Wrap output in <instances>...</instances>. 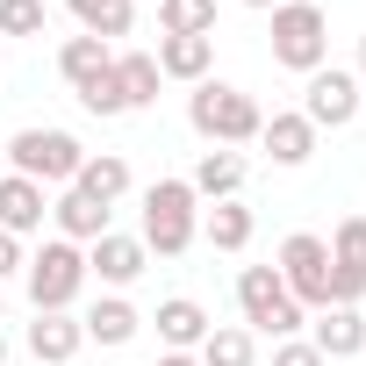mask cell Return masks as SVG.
Returning <instances> with one entry per match:
<instances>
[{
    "mask_svg": "<svg viewBox=\"0 0 366 366\" xmlns=\"http://www.w3.org/2000/svg\"><path fill=\"white\" fill-rule=\"evenodd\" d=\"M137 237L158 259H179V252L202 237V202H194L187 179H158V187H144V230Z\"/></svg>",
    "mask_w": 366,
    "mask_h": 366,
    "instance_id": "obj_1",
    "label": "cell"
},
{
    "mask_svg": "<svg viewBox=\"0 0 366 366\" xmlns=\"http://www.w3.org/2000/svg\"><path fill=\"white\" fill-rule=\"evenodd\" d=\"M187 122H194V137H209V144H223V151H237V144H252L259 137V101L252 94H237V86H223V79H202L194 94H187Z\"/></svg>",
    "mask_w": 366,
    "mask_h": 366,
    "instance_id": "obj_2",
    "label": "cell"
},
{
    "mask_svg": "<svg viewBox=\"0 0 366 366\" xmlns=\"http://www.w3.org/2000/svg\"><path fill=\"white\" fill-rule=\"evenodd\" d=\"M86 165V144L72 129H15L8 137V172L36 179V187H72Z\"/></svg>",
    "mask_w": 366,
    "mask_h": 366,
    "instance_id": "obj_3",
    "label": "cell"
},
{
    "mask_svg": "<svg viewBox=\"0 0 366 366\" xmlns=\"http://www.w3.org/2000/svg\"><path fill=\"white\" fill-rule=\"evenodd\" d=\"M323 58H330V15L316 0H280L273 8V65L309 79V72H323Z\"/></svg>",
    "mask_w": 366,
    "mask_h": 366,
    "instance_id": "obj_4",
    "label": "cell"
},
{
    "mask_svg": "<svg viewBox=\"0 0 366 366\" xmlns=\"http://www.w3.org/2000/svg\"><path fill=\"white\" fill-rule=\"evenodd\" d=\"M237 309H244V330H252V337H273V345L309 323V309L280 287L273 266H244V273H237Z\"/></svg>",
    "mask_w": 366,
    "mask_h": 366,
    "instance_id": "obj_5",
    "label": "cell"
},
{
    "mask_svg": "<svg viewBox=\"0 0 366 366\" xmlns=\"http://www.w3.org/2000/svg\"><path fill=\"white\" fill-rule=\"evenodd\" d=\"M22 280H29V309H72L86 287V252L65 237H44V252H29Z\"/></svg>",
    "mask_w": 366,
    "mask_h": 366,
    "instance_id": "obj_6",
    "label": "cell"
},
{
    "mask_svg": "<svg viewBox=\"0 0 366 366\" xmlns=\"http://www.w3.org/2000/svg\"><path fill=\"white\" fill-rule=\"evenodd\" d=\"M273 273H280V287H287L302 309H330V244H323L316 230H295V237L280 244Z\"/></svg>",
    "mask_w": 366,
    "mask_h": 366,
    "instance_id": "obj_7",
    "label": "cell"
},
{
    "mask_svg": "<svg viewBox=\"0 0 366 366\" xmlns=\"http://www.w3.org/2000/svg\"><path fill=\"white\" fill-rule=\"evenodd\" d=\"M359 79L352 72H337V65H323V72H309V86H302V115H309V129H345V122H359Z\"/></svg>",
    "mask_w": 366,
    "mask_h": 366,
    "instance_id": "obj_8",
    "label": "cell"
},
{
    "mask_svg": "<svg viewBox=\"0 0 366 366\" xmlns=\"http://www.w3.org/2000/svg\"><path fill=\"white\" fill-rule=\"evenodd\" d=\"M144 266H151L144 237H122V230H108V237H94V244H86V280H101L108 295L137 287V280H144Z\"/></svg>",
    "mask_w": 366,
    "mask_h": 366,
    "instance_id": "obj_9",
    "label": "cell"
},
{
    "mask_svg": "<svg viewBox=\"0 0 366 366\" xmlns=\"http://www.w3.org/2000/svg\"><path fill=\"white\" fill-rule=\"evenodd\" d=\"M44 366H72L79 359V345H86V330H79V316L72 309H36V323H29V337H22Z\"/></svg>",
    "mask_w": 366,
    "mask_h": 366,
    "instance_id": "obj_10",
    "label": "cell"
},
{
    "mask_svg": "<svg viewBox=\"0 0 366 366\" xmlns=\"http://www.w3.org/2000/svg\"><path fill=\"white\" fill-rule=\"evenodd\" d=\"M44 216H51V194L36 187V179H22V172L0 179V230H8V237H36Z\"/></svg>",
    "mask_w": 366,
    "mask_h": 366,
    "instance_id": "obj_11",
    "label": "cell"
},
{
    "mask_svg": "<svg viewBox=\"0 0 366 366\" xmlns=\"http://www.w3.org/2000/svg\"><path fill=\"white\" fill-rule=\"evenodd\" d=\"M187 187H194V202H237V187H244V158L223 151V144H209V151L194 158V172H187Z\"/></svg>",
    "mask_w": 366,
    "mask_h": 366,
    "instance_id": "obj_12",
    "label": "cell"
},
{
    "mask_svg": "<svg viewBox=\"0 0 366 366\" xmlns=\"http://www.w3.org/2000/svg\"><path fill=\"white\" fill-rule=\"evenodd\" d=\"M158 72L165 79H179V86H202L209 79V65H216V36H158Z\"/></svg>",
    "mask_w": 366,
    "mask_h": 366,
    "instance_id": "obj_13",
    "label": "cell"
},
{
    "mask_svg": "<svg viewBox=\"0 0 366 366\" xmlns=\"http://www.w3.org/2000/svg\"><path fill=\"white\" fill-rule=\"evenodd\" d=\"M259 144H266L273 165H309V158H316V129H309L302 108H295V115H266V122H259Z\"/></svg>",
    "mask_w": 366,
    "mask_h": 366,
    "instance_id": "obj_14",
    "label": "cell"
},
{
    "mask_svg": "<svg viewBox=\"0 0 366 366\" xmlns=\"http://www.w3.org/2000/svg\"><path fill=\"white\" fill-rule=\"evenodd\" d=\"M51 223H58V237H65V244H79V252H86L94 237H108V209H101V202H86L79 187H65V194L51 202Z\"/></svg>",
    "mask_w": 366,
    "mask_h": 366,
    "instance_id": "obj_15",
    "label": "cell"
},
{
    "mask_svg": "<svg viewBox=\"0 0 366 366\" xmlns=\"http://www.w3.org/2000/svg\"><path fill=\"white\" fill-rule=\"evenodd\" d=\"M79 330H86V345H129V337L144 330V316H137L129 295H101V302L79 316Z\"/></svg>",
    "mask_w": 366,
    "mask_h": 366,
    "instance_id": "obj_16",
    "label": "cell"
},
{
    "mask_svg": "<svg viewBox=\"0 0 366 366\" xmlns=\"http://www.w3.org/2000/svg\"><path fill=\"white\" fill-rule=\"evenodd\" d=\"M309 345H316L323 359H352V352H366V316H359V309H316Z\"/></svg>",
    "mask_w": 366,
    "mask_h": 366,
    "instance_id": "obj_17",
    "label": "cell"
},
{
    "mask_svg": "<svg viewBox=\"0 0 366 366\" xmlns=\"http://www.w3.org/2000/svg\"><path fill=\"white\" fill-rule=\"evenodd\" d=\"M72 187H79L86 202L115 209V202L129 194V158H115V151H86V165H79V179H72Z\"/></svg>",
    "mask_w": 366,
    "mask_h": 366,
    "instance_id": "obj_18",
    "label": "cell"
},
{
    "mask_svg": "<svg viewBox=\"0 0 366 366\" xmlns=\"http://www.w3.org/2000/svg\"><path fill=\"white\" fill-rule=\"evenodd\" d=\"M158 337H165V352H194V345L209 337V309H202L194 295L158 302Z\"/></svg>",
    "mask_w": 366,
    "mask_h": 366,
    "instance_id": "obj_19",
    "label": "cell"
},
{
    "mask_svg": "<svg viewBox=\"0 0 366 366\" xmlns=\"http://www.w3.org/2000/svg\"><path fill=\"white\" fill-rule=\"evenodd\" d=\"M202 366H259V337L244 323H209V337L194 345Z\"/></svg>",
    "mask_w": 366,
    "mask_h": 366,
    "instance_id": "obj_20",
    "label": "cell"
},
{
    "mask_svg": "<svg viewBox=\"0 0 366 366\" xmlns=\"http://www.w3.org/2000/svg\"><path fill=\"white\" fill-rule=\"evenodd\" d=\"M65 8H72L79 36H101V44L129 36V22H137V0H65Z\"/></svg>",
    "mask_w": 366,
    "mask_h": 366,
    "instance_id": "obj_21",
    "label": "cell"
},
{
    "mask_svg": "<svg viewBox=\"0 0 366 366\" xmlns=\"http://www.w3.org/2000/svg\"><path fill=\"white\" fill-rule=\"evenodd\" d=\"M108 65H115V44H101V36H65V51H58V72L72 79V94L94 86Z\"/></svg>",
    "mask_w": 366,
    "mask_h": 366,
    "instance_id": "obj_22",
    "label": "cell"
},
{
    "mask_svg": "<svg viewBox=\"0 0 366 366\" xmlns=\"http://www.w3.org/2000/svg\"><path fill=\"white\" fill-rule=\"evenodd\" d=\"M158 79H165V72H158V58H151V51H115V86H122L129 115L158 101Z\"/></svg>",
    "mask_w": 366,
    "mask_h": 366,
    "instance_id": "obj_23",
    "label": "cell"
},
{
    "mask_svg": "<svg viewBox=\"0 0 366 366\" xmlns=\"http://www.w3.org/2000/svg\"><path fill=\"white\" fill-rule=\"evenodd\" d=\"M252 230H259V223H252V209H244V202H216V209L202 216V237H209L216 252H244V244H252Z\"/></svg>",
    "mask_w": 366,
    "mask_h": 366,
    "instance_id": "obj_24",
    "label": "cell"
},
{
    "mask_svg": "<svg viewBox=\"0 0 366 366\" xmlns=\"http://www.w3.org/2000/svg\"><path fill=\"white\" fill-rule=\"evenodd\" d=\"M158 36H216V0H158Z\"/></svg>",
    "mask_w": 366,
    "mask_h": 366,
    "instance_id": "obj_25",
    "label": "cell"
},
{
    "mask_svg": "<svg viewBox=\"0 0 366 366\" xmlns=\"http://www.w3.org/2000/svg\"><path fill=\"white\" fill-rule=\"evenodd\" d=\"M51 8L44 0H0V36H44Z\"/></svg>",
    "mask_w": 366,
    "mask_h": 366,
    "instance_id": "obj_26",
    "label": "cell"
},
{
    "mask_svg": "<svg viewBox=\"0 0 366 366\" xmlns=\"http://www.w3.org/2000/svg\"><path fill=\"white\" fill-rule=\"evenodd\" d=\"M79 108H86V115H101V122H108V115H129V101H122V86H115V65H108L94 86H79Z\"/></svg>",
    "mask_w": 366,
    "mask_h": 366,
    "instance_id": "obj_27",
    "label": "cell"
},
{
    "mask_svg": "<svg viewBox=\"0 0 366 366\" xmlns=\"http://www.w3.org/2000/svg\"><path fill=\"white\" fill-rule=\"evenodd\" d=\"M273 366H330V359H323L309 337H280V345H273Z\"/></svg>",
    "mask_w": 366,
    "mask_h": 366,
    "instance_id": "obj_28",
    "label": "cell"
},
{
    "mask_svg": "<svg viewBox=\"0 0 366 366\" xmlns=\"http://www.w3.org/2000/svg\"><path fill=\"white\" fill-rule=\"evenodd\" d=\"M22 266H29L22 237H8V230H0V280H8V273H22Z\"/></svg>",
    "mask_w": 366,
    "mask_h": 366,
    "instance_id": "obj_29",
    "label": "cell"
},
{
    "mask_svg": "<svg viewBox=\"0 0 366 366\" xmlns=\"http://www.w3.org/2000/svg\"><path fill=\"white\" fill-rule=\"evenodd\" d=\"M158 366H202V359H194V352H165Z\"/></svg>",
    "mask_w": 366,
    "mask_h": 366,
    "instance_id": "obj_30",
    "label": "cell"
},
{
    "mask_svg": "<svg viewBox=\"0 0 366 366\" xmlns=\"http://www.w3.org/2000/svg\"><path fill=\"white\" fill-rule=\"evenodd\" d=\"M244 8H280V0H244Z\"/></svg>",
    "mask_w": 366,
    "mask_h": 366,
    "instance_id": "obj_31",
    "label": "cell"
},
{
    "mask_svg": "<svg viewBox=\"0 0 366 366\" xmlns=\"http://www.w3.org/2000/svg\"><path fill=\"white\" fill-rule=\"evenodd\" d=\"M0 366H8V330H0Z\"/></svg>",
    "mask_w": 366,
    "mask_h": 366,
    "instance_id": "obj_32",
    "label": "cell"
},
{
    "mask_svg": "<svg viewBox=\"0 0 366 366\" xmlns=\"http://www.w3.org/2000/svg\"><path fill=\"white\" fill-rule=\"evenodd\" d=\"M359 72H366V36H359Z\"/></svg>",
    "mask_w": 366,
    "mask_h": 366,
    "instance_id": "obj_33",
    "label": "cell"
},
{
    "mask_svg": "<svg viewBox=\"0 0 366 366\" xmlns=\"http://www.w3.org/2000/svg\"><path fill=\"white\" fill-rule=\"evenodd\" d=\"M359 122H366V94H359Z\"/></svg>",
    "mask_w": 366,
    "mask_h": 366,
    "instance_id": "obj_34",
    "label": "cell"
},
{
    "mask_svg": "<svg viewBox=\"0 0 366 366\" xmlns=\"http://www.w3.org/2000/svg\"><path fill=\"white\" fill-rule=\"evenodd\" d=\"M0 316H8V295H0Z\"/></svg>",
    "mask_w": 366,
    "mask_h": 366,
    "instance_id": "obj_35",
    "label": "cell"
}]
</instances>
